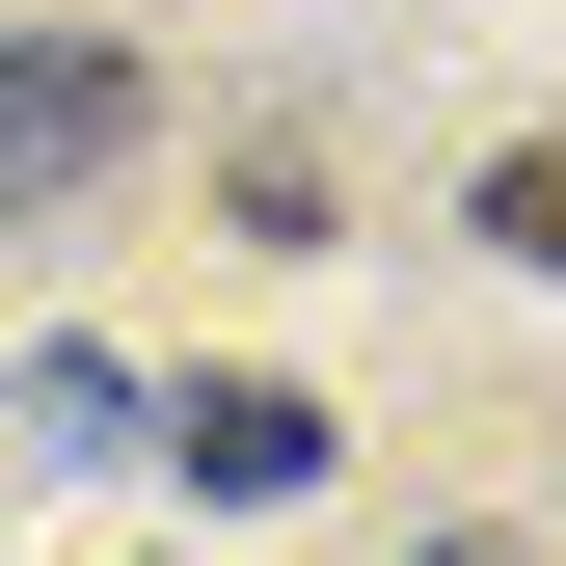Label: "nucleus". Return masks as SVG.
Instances as JSON below:
<instances>
[{"label":"nucleus","mask_w":566,"mask_h":566,"mask_svg":"<svg viewBox=\"0 0 566 566\" xmlns=\"http://www.w3.org/2000/svg\"><path fill=\"white\" fill-rule=\"evenodd\" d=\"M432 566H485V539H432Z\"/></svg>","instance_id":"nucleus-4"},{"label":"nucleus","mask_w":566,"mask_h":566,"mask_svg":"<svg viewBox=\"0 0 566 566\" xmlns=\"http://www.w3.org/2000/svg\"><path fill=\"white\" fill-rule=\"evenodd\" d=\"M108 163H135V54L108 28H0V217H54Z\"/></svg>","instance_id":"nucleus-1"},{"label":"nucleus","mask_w":566,"mask_h":566,"mask_svg":"<svg viewBox=\"0 0 566 566\" xmlns=\"http://www.w3.org/2000/svg\"><path fill=\"white\" fill-rule=\"evenodd\" d=\"M485 243H513V270H566V135H513V163H485Z\"/></svg>","instance_id":"nucleus-3"},{"label":"nucleus","mask_w":566,"mask_h":566,"mask_svg":"<svg viewBox=\"0 0 566 566\" xmlns=\"http://www.w3.org/2000/svg\"><path fill=\"white\" fill-rule=\"evenodd\" d=\"M163 459L217 485V513H270V485H324V405H297V378H189V405H163Z\"/></svg>","instance_id":"nucleus-2"}]
</instances>
